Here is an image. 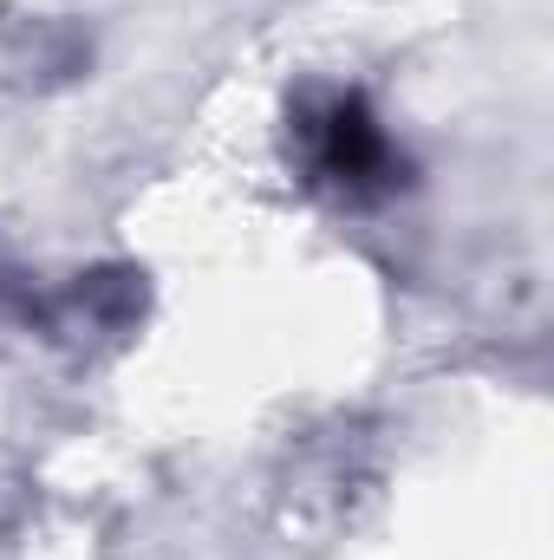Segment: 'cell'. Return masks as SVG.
Masks as SVG:
<instances>
[{
    "label": "cell",
    "instance_id": "cell-1",
    "mask_svg": "<svg viewBox=\"0 0 554 560\" xmlns=\"http://www.w3.org/2000/svg\"><path fill=\"white\" fill-rule=\"evenodd\" d=\"M326 170L339 183H366V176L385 170V138H379V125L359 98L333 105V118H326Z\"/></svg>",
    "mask_w": 554,
    "mask_h": 560
}]
</instances>
